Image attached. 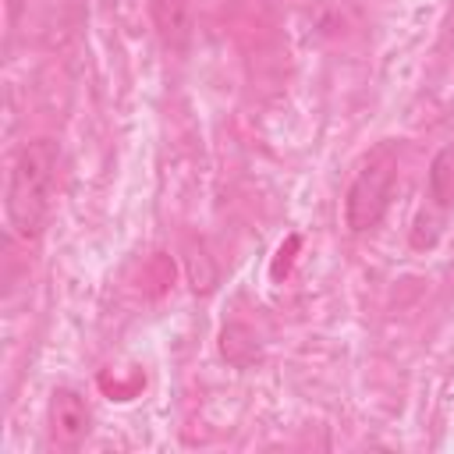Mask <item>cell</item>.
<instances>
[{
	"mask_svg": "<svg viewBox=\"0 0 454 454\" xmlns=\"http://www.w3.org/2000/svg\"><path fill=\"white\" fill-rule=\"evenodd\" d=\"M60 145L53 138H32L18 149L7 177V223L18 238L32 241L46 227L50 206H53V181H57Z\"/></svg>",
	"mask_w": 454,
	"mask_h": 454,
	"instance_id": "obj_1",
	"label": "cell"
},
{
	"mask_svg": "<svg viewBox=\"0 0 454 454\" xmlns=\"http://www.w3.org/2000/svg\"><path fill=\"white\" fill-rule=\"evenodd\" d=\"M394 177H397V153H394V145H380L365 160V167L355 174V181L344 195V220L355 234L372 231L383 220Z\"/></svg>",
	"mask_w": 454,
	"mask_h": 454,
	"instance_id": "obj_2",
	"label": "cell"
},
{
	"mask_svg": "<svg viewBox=\"0 0 454 454\" xmlns=\"http://www.w3.org/2000/svg\"><path fill=\"white\" fill-rule=\"evenodd\" d=\"M46 422H50V436L57 447L74 450L85 436H89V408L74 390H53L50 394V408H46Z\"/></svg>",
	"mask_w": 454,
	"mask_h": 454,
	"instance_id": "obj_3",
	"label": "cell"
},
{
	"mask_svg": "<svg viewBox=\"0 0 454 454\" xmlns=\"http://www.w3.org/2000/svg\"><path fill=\"white\" fill-rule=\"evenodd\" d=\"M192 11H195V0H153V25H156L163 46L181 50L188 43Z\"/></svg>",
	"mask_w": 454,
	"mask_h": 454,
	"instance_id": "obj_4",
	"label": "cell"
}]
</instances>
